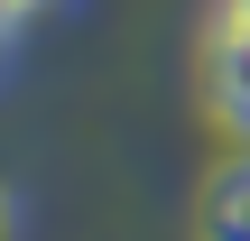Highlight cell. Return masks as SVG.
<instances>
[{
    "label": "cell",
    "mask_w": 250,
    "mask_h": 241,
    "mask_svg": "<svg viewBox=\"0 0 250 241\" xmlns=\"http://www.w3.org/2000/svg\"><path fill=\"white\" fill-rule=\"evenodd\" d=\"M195 93H204V121H213L232 149H250V0H213V9H204Z\"/></svg>",
    "instance_id": "obj_1"
},
{
    "label": "cell",
    "mask_w": 250,
    "mask_h": 241,
    "mask_svg": "<svg viewBox=\"0 0 250 241\" xmlns=\"http://www.w3.org/2000/svg\"><path fill=\"white\" fill-rule=\"evenodd\" d=\"M195 241H250V149H232L204 195H195Z\"/></svg>",
    "instance_id": "obj_2"
},
{
    "label": "cell",
    "mask_w": 250,
    "mask_h": 241,
    "mask_svg": "<svg viewBox=\"0 0 250 241\" xmlns=\"http://www.w3.org/2000/svg\"><path fill=\"white\" fill-rule=\"evenodd\" d=\"M0 241H28V195H19L9 167H0Z\"/></svg>",
    "instance_id": "obj_3"
},
{
    "label": "cell",
    "mask_w": 250,
    "mask_h": 241,
    "mask_svg": "<svg viewBox=\"0 0 250 241\" xmlns=\"http://www.w3.org/2000/svg\"><path fill=\"white\" fill-rule=\"evenodd\" d=\"M56 9H74V0H0V19H9V28H19V37H28V28H37V19H56Z\"/></svg>",
    "instance_id": "obj_4"
}]
</instances>
